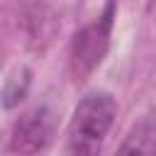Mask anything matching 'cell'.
I'll return each instance as SVG.
<instances>
[{
	"label": "cell",
	"mask_w": 156,
	"mask_h": 156,
	"mask_svg": "<svg viewBox=\"0 0 156 156\" xmlns=\"http://www.w3.org/2000/svg\"><path fill=\"white\" fill-rule=\"evenodd\" d=\"M117 117V102L105 90H93L80 98L68 124V156H98L107 132Z\"/></svg>",
	"instance_id": "6da1fadb"
},
{
	"label": "cell",
	"mask_w": 156,
	"mask_h": 156,
	"mask_svg": "<svg viewBox=\"0 0 156 156\" xmlns=\"http://www.w3.org/2000/svg\"><path fill=\"white\" fill-rule=\"evenodd\" d=\"M112 22H115V2L105 5V12L85 24L71 46V73L73 80H85L105 58L110 49V34H112Z\"/></svg>",
	"instance_id": "7a4b0ae2"
},
{
	"label": "cell",
	"mask_w": 156,
	"mask_h": 156,
	"mask_svg": "<svg viewBox=\"0 0 156 156\" xmlns=\"http://www.w3.org/2000/svg\"><path fill=\"white\" fill-rule=\"evenodd\" d=\"M56 134V112L46 105H37L24 112L10 134V151L15 156H37L41 154Z\"/></svg>",
	"instance_id": "3957f363"
},
{
	"label": "cell",
	"mask_w": 156,
	"mask_h": 156,
	"mask_svg": "<svg viewBox=\"0 0 156 156\" xmlns=\"http://www.w3.org/2000/svg\"><path fill=\"white\" fill-rule=\"evenodd\" d=\"M115 156H156V122L154 117H141L124 141L119 144Z\"/></svg>",
	"instance_id": "277c9868"
},
{
	"label": "cell",
	"mask_w": 156,
	"mask_h": 156,
	"mask_svg": "<svg viewBox=\"0 0 156 156\" xmlns=\"http://www.w3.org/2000/svg\"><path fill=\"white\" fill-rule=\"evenodd\" d=\"M27 88H29V71L27 68H17L15 73H10L5 78V85H2V105H5V110L15 107L27 95Z\"/></svg>",
	"instance_id": "5b68a950"
}]
</instances>
